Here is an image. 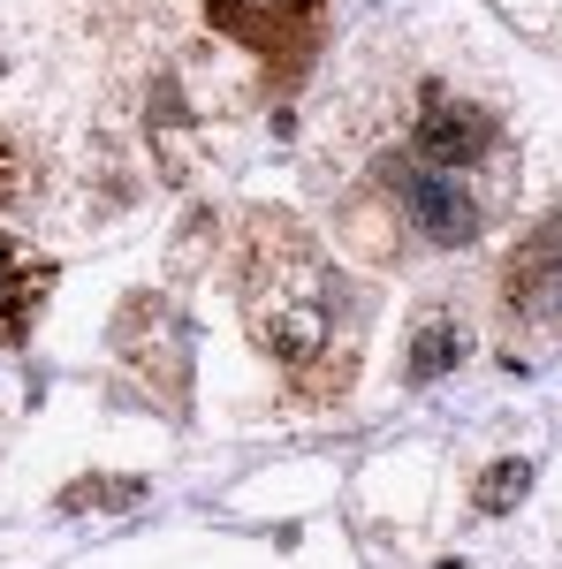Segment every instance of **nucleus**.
<instances>
[{"instance_id": "f257e3e1", "label": "nucleus", "mask_w": 562, "mask_h": 569, "mask_svg": "<svg viewBox=\"0 0 562 569\" xmlns=\"http://www.w3.org/2000/svg\"><path fill=\"white\" fill-rule=\"evenodd\" d=\"M517 130L510 99L464 61L411 53L403 69L343 91L319 190L343 220V243L373 266H411L426 251H472L517 206Z\"/></svg>"}, {"instance_id": "f03ea898", "label": "nucleus", "mask_w": 562, "mask_h": 569, "mask_svg": "<svg viewBox=\"0 0 562 569\" xmlns=\"http://www.w3.org/2000/svg\"><path fill=\"white\" fill-rule=\"evenodd\" d=\"M236 305L259 342L266 365H282V380L297 402L327 410L357 380V305H349L335 259L312 243L274 206H252L236 228Z\"/></svg>"}, {"instance_id": "7ed1b4c3", "label": "nucleus", "mask_w": 562, "mask_h": 569, "mask_svg": "<svg viewBox=\"0 0 562 569\" xmlns=\"http://www.w3.org/2000/svg\"><path fill=\"white\" fill-rule=\"evenodd\" d=\"M214 31L228 46H244L266 69V91H289L319 53L327 31V0H206Z\"/></svg>"}, {"instance_id": "20e7f679", "label": "nucleus", "mask_w": 562, "mask_h": 569, "mask_svg": "<svg viewBox=\"0 0 562 569\" xmlns=\"http://www.w3.org/2000/svg\"><path fill=\"white\" fill-rule=\"evenodd\" d=\"M502 311H510L517 327L562 319V213H548L517 243V259H510V273H502Z\"/></svg>"}, {"instance_id": "39448f33", "label": "nucleus", "mask_w": 562, "mask_h": 569, "mask_svg": "<svg viewBox=\"0 0 562 569\" xmlns=\"http://www.w3.org/2000/svg\"><path fill=\"white\" fill-rule=\"evenodd\" d=\"M472 357V311L456 297H426V311L403 335V388H433Z\"/></svg>"}, {"instance_id": "423d86ee", "label": "nucleus", "mask_w": 562, "mask_h": 569, "mask_svg": "<svg viewBox=\"0 0 562 569\" xmlns=\"http://www.w3.org/2000/svg\"><path fill=\"white\" fill-rule=\"evenodd\" d=\"M46 297H53V259L31 251V243H16L0 228V350H23L31 342Z\"/></svg>"}, {"instance_id": "0eeeda50", "label": "nucleus", "mask_w": 562, "mask_h": 569, "mask_svg": "<svg viewBox=\"0 0 562 569\" xmlns=\"http://www.w3.org/2000/svg\"><path fill=\"white\" fill-rule=\"evenodd\" d=\"M39 176H46L39 152L0 122V213H31L39 206Z\"/></svg>"}, {"instance_id": "6e6552de", "label": "nucleus", "mask_w": 562, "mask_h": 569, "mask_svg": "<svg viewBox=\"0 0 562 569\" xmlns=\"http://www.w3.org/2000/svg\"><path fill=\"white\" fill-rule=\"evenodd\" d=\"M532 456H502V463H486L479 471V486H472V517H510L524 493H532Z\"/></svg>"}]
</instances>
